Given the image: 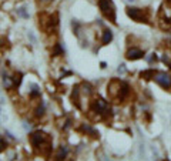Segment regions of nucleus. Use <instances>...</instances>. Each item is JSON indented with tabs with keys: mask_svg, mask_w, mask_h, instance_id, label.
Segmentation results:
<instances>
[{
	"mask_svg": "<svg viewBox=\"0 0 171 161\" xmlns=\"http://www.w3.org/2000/svg\"><path fill=\"white\" fill-rule=\"evenodd\" d=\"M168 66H170V68H171V61H170V63H168Z\"/></svg>",
	"mask_w": 171,
	"mask_h": 161,
	"instance_id": "25",
	"label": "nucleus"
},
{
	"mask_svg": "<svg viewBox=\"0 0 171 161\" xmlns=\"http://www.w3.org/2000/svg\"><path fill=\"white\" fill-rule=\"evenodd\" d=\"M165 1H167V4H168V6H171V0H165Z\"/></svg>",
	"mask_w": 171,
	"mask_h": 161,
	"instance_id": "24",
	"label": "nucleus"
},
{
	"mask_svg": "<svg viewBox=\"0 0 171 161\" xmlns=\"http://www.w3.org/2000/svg\"><path fill=\"white\" fill-rule=\"evenodd\" d=\"M98 7L106 19H108L114 24L117 23L116 22V6H114L113 0H98Z\"/></svg>",
	"mask_w": 171,
	"mask_h": 161,
	"instance_id": "2",
	"label": "nucleus"
},
{
	"mask_svg": "<svg viewBox=\"0 0 171 161\" xmlns=\"http://www.w3.org/2000/svg\"><path fill=\"white\" fill-rule=\"evenodd\" d=\"M64 53V49L63 46L59 43V44H54V52H53V56H63Z\"/></svg>",
	"mask_w": 171,
	"mask_h": 161,
	"instance_id": "15",
	"label": "nucleus"
},
{
	"mask_svg": "<svg viewBox=\"0 0 171 161\" xmlns=\"http://www.w3.org/2000/svg\"><path fill=\"white\" fill-rule=\"evenodd\" d=\"M155 73H157V71H155L154 68H148V70H146V71H141L140 77L144 78V80H153L154 76H155Z\"/></svg>",
	"mask_w": 171,
	"mask_h": 161,
	"instance_id": "9",
	"label": "nucleus"
},
{
	"mask_svg": "<svg viewBox=\"0 0 171 161\" xmlns=\"http://www.w3.org/2000/svg\"><path fill=\"white\" fill-rule=\"evenodd\" d=\"M111 40H113V32L108 30V29H106L104 33H103V39H101V42H103V44H108Z\"/></svg>",
	"mask_w": 171,
	"mask_h": 161,
	"instance_id": "11",
	"label": "nucleus"
},
{
	"mask_svg": "<svg viewBox=\"0 0 171 161\" xmlns=\"http://www.w3.org/2000/svg\"><path fill=\"white\" fill-rule=\"evenodd\" d=\"M66 155H67V147L66 145H60L59 153L56 154V160H63V158H66Z\"/></svg>",
	"mask_w": 171,
	"mask_h": 161,
	"instance_id": "13",
	"label": "nucleus"
},
{
	"mask_svg": "<svg viewBox=\"0 0 171 161\" xmlns=\"http://www.w3.org/2000/svg\"><path fill=\"white\" fill-rule=\"evenodd\" d=\"M29 138H30V143L36 151H39L42 155H46V157L50 155L53 148H52V138L49 137V134L37 130V131H33Z\"/></svg>",
	"mask_w": 171,
	"mask_h": 161,
	"instance_id": "1",
	"label": "nucleus"
},
{
	"mask_svg": "<svg viewBox=\"0 0 171 161\" xmlns=\"http://www.w3.org/2000/svg\"><path fill=\"white\" fill-rule=\"evenodd\" d=\"M24 129H26V130H30V124H29V123H24Z\"/></svg>",
	"mask_w": 171,
	"mask_h": 161,
	"instance_id": "22",
	"label": "nucleus"
},
{
	"mask_svg": "<svg viewBox=\"0 0 171 161\" xmlns=\"http://www.w3.org/2000/svg\"><path fill=\"white\" fill-rule=\"evenodd\" d=\"M118 73H121V74H123V73H126V66L124 64L120 66V67H118Z\"/></svg>",
	"mask_w": 171,
	"mask_h": 161,
	"instance_id": "20",
	"label": "nucleus"
},
{
	"mask_svg": "<svg viewBox=\"0 0 171 161\" xmlns=\"http://www.w3.org/2000/svg\"><path fill=\"white\" fill-rule=\"evenodd\" d=\"M81 130H83L84 133H87L88 136H91V137H94V138H98V131L94 130L91 126H88V124H83V126H81Z\"/></svg>",
	"mask_w": 171,
	"mask_h": 161,
	"instance_id": "8",
	"label": "nucleus"
},
{
	"mask_svg": "<svg viewBox=\"0 0 171 161\" xmlns=\"http://www.w3.org/2000/svg\"><path fill=\"white\" fill-rule=\"evenodd\" d=\"M150 56H151V57H148V59H147L150 63H153V61H157V56H155V54L153 53V54H150Z\"/></svg>",
	"mask_w": 171,
	"mask_h": 161,
	"instance_id": "19",
	"label": "nucleus"
},
{
	"mask_svg": "<svg viewBox=\"0 0 171 161\" xmlns=\"http://www.w3.org/2000/svg\"><path fill=\"white\" fill-rule=\"evenodd\" d=\"M21 78H23V74L21 73H16V74L13 76V84L14 87H19L21 84Z\"/></svg>",
	"mask_w": 171,
	"mask_h": 161,
	"instance_id": "14",
	"label": "nucleus"
},
{
	"mask_svg": "<svg viewBox=\"0 0 171 161\" xmlns=\"http://www.w3.org/2000/svg\"><path fill=\"white\" fill-rule=\"evenodd\" d=\"M3 84H4V87H6L7 90L13 88V87H14V84H13V77H10V76L3 73Z\"/></svg>",
	"mask_w": 171,
	"mask_h": 161,
	"instance_id": "10",
	"label": "nucleus"
},
{
	"mask_svg": "<svg viewBox=\"0 0 171 161\" xmlns=\"http://www.w3.org/2000/svg\"><path fill=\"white\" fill-rule=\"evenodd\" d=\"M91 113H96L97 118L100 117H107L110 114V106L106 100L103 98H96L91 103Z\"/></svg>",
	"mask_w": 171,
	"mask_h": 161,
	"instance_id": "3",
	"label": "nucleus"
},
{
	"mask_svg": "<svg viewBox=\"0 0 171 161\" xmlns=\"http://www.w3.org/2000/svg\"><path fill=\"white\" fill-rule=\"evenodd\" d=\"M161 60H163V61H164V63H167V64H168V63H170V60H168V56H165V54H164V56H163V57H161Z\"/></svg>",
	"mask_w": 171,
	"mask_h": 161,
	"instance_id": "21",
	"label": "nucleus"
},
{
	"mask_svg": "<svg viewBox=\"0 0 171 161\" xmlns=\"http://www.w3.org/2000/svg\"><path fill=\"white\" fill-rule=\"evenodd\" d=\"M6 147H7V143L3 140V137H1V136H0V151H3Z\"/></svg>",
	"mask_w": 171,
	"mask_h": 161,
	"instance_id": "18",
	"label": "nucleus"
},
{
	"mask_svg": "<svg viewBox=\"0 0 171 161\" xmlns=\"http://www.w3.org/2000/svg\"><path fill=\"white\" fill-rule=\"evenodd\" d=\"M42 3H52V1H54V0H40Z\"/></svg>",
	"mask_w": 171,
	"mask_h": 161,
	"instance_id": "23",
	"label": "nucleus"
},
{
	"mask_svg": "<svg viewBox=\"0 0 171 161\" xmlns=\"http://www.w3.org/2000/svg\"><path fill=\"white\" fill-rule=\"evenodd\" d=\"M154 80H155V83L161 86L163 88H165V90H168L171 88V76L167 74V73H163V71H158V73H155L154 76Z\"/></svg>",
	"mask_w": 171,
	"mask_h": 161,
	"instance_id": "5",
	"label": "nucleus"
},
{
	"mask_svg": "<svg viewBox=\"0 0 171 161\" xmlns=\"http://www.w3.org/2000/svg\"><path fill=\"white\" fill-rule=\"evenodd\" d=\"M126 57H127V60H138V59L144 57V52L140 49H136V47H131L126 53Z\"/></svg>",
	"mask_w": 171,
	"mask_h": 161,
	"instance_id": "6",
	"label": "nucleus"
},
{
	"mask_svg": "<svg viewBox=\"0 0 171 161\" xmlns=\"http://www.w3.org/2000/svg\"><path fill=\"white\" fill-rule=\"evenodd\" d=\"M30 87H32V90L29 91V96L32 97V98L40 97V87L37 86V84H30Z\"/></svg>",
	"mask_w": 171,
	"mask_h": 161,
	"instance_id": "12",
	"label": "nucleus"
},
{
	"mask_svg": "<svg viewBox=\"0 0 171 161\" xmlns=\"http://www.w3.org/2000/svg\"><path fill=\"white\" fill-rule=\"evenodd\" d=\"M17 14L23 17V19H29V13L26 11V7H19L17 9Z\"/></svg>",
	"mask_w": 171,
	"mask_h": 161,
	"instance_id": "17",
	"label": "nucleus"
},
{
	"mask_svg": "<svg viewBox=\"0 0 171 161\" xmlns=\"http://www.w3.org/2000/svg\"><path fill=\"white\" fill-rule=\"evenodd\" d=\"M71 101H73V104H76V107L81 108V104H80V87H78V86H76L74 88H73Z\"/></svg>",
	"mask_w": 171,
	"mask_h": 161,
	"instance_id": "7",
	"label": "nucleus"
},
{
	"mask_svg": "<svg viewBox=\"0 0 171 161\" xmlns=\"http://www.w3.org/2000/svg\"><path fill=\"white\" fill-rule=\"evenodd\" d=\"M127 16L131 17L134 22L150 23L148 10H143V9H137V7H127Z\"/></svg>",
	"mask_w": 171,
	"mask_h": 161,
	"instance_id": "4",
	"label": "nucleus"
},
{
	"mask_svg": "<svg viewBox=\"0 0 171 161\" xmlns=\"http://www.w3.org/2000/svg\"><path fill=\"white\" fill-rule=\"evenodd\" d=\"M130 1H133V0H130Z\"/></svg>",
	"mask_w": 171,
	"mask_h": 161,
	"instance_id": "26",
	"label": "nucleus"
},
{
	"mask_svg": "<svg viewBox=\"0 0 171 161\" xmlns=\"http://www.w3.org/2000/svg\"><path fill=\"white\" fill-rule=\"evenodd\" d=\"M44 110H46V104L42 101V103L37 106V108H36V116H37V117H42L43 114H44Z\"/></svg>",
	"mask_w": 171,
	"mask_h": 161,
	"instance_id": "16",
	"label": "nucleus"
}]
</instances>
